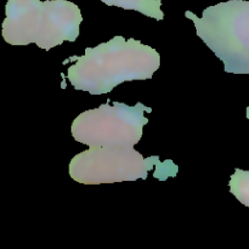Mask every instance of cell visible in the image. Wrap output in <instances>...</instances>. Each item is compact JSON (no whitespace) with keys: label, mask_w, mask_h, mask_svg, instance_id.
Returning <instances> with one entry per match:
<instances>
[{"label":"cell","mask_w":249,"mask_h":249,"mask_svg":"<svg viewBox=\"0 0 249 249\" xmlns=\"http://www.w3.org/2000/svg\"><path fill=\"white\" fill-rule=\"evenodd\" d=\"M67 70V78L75 90L91 95L109 94L124 82L151 79L160 66L157 50L135 39L116 36L95 48H85L83 56Z\"/></svg>","instance_id":"cell-1"},{"label":"cell","mask_w":249,"mask_h":249,"mask_svg":"<svg viewBox=\"0 0 249 249\" xmlns=\"http://www.w3.org/2000/svg\"><path fill=\"white\" fill-rule=\"evenodd\" d=\"M2 38L14 46L36 44L44 50L77 40L83 16L67 0H9L5 7Z\"/></svg>","instance_id":"cell-2"},{"label":"cell","mask_w":249,"mask_h":249,"mask_svg":"<svg viewBox=\"0 0 249 249\" xmlns=\"http://www.w3.org/2000/svg\"><path fill=\"white\" fill-rule=\"evenodd\" d=\"M197 36L231 74H249V1L229 0L203 10L202 17L186 11Z\"/></svg>","instance_id":"cell-3"},{"label":"cell","mask_w":249,"mask_h":249,"mask_svg":"<svg viewBox=\"0 0 249 249\" xmlns=\"http://www.w3.org/2000/svg\"><path fill=\"white\" fill-rule=\"evenodd\" d=\"M145 112L152 108L138 102L129 106L107 100L99 108L88 109L73 121L71 131L77 142L89 147H134L148 123Z\"/></svg>","instance_id":"cell-4"},{"label":"cell","mask_w":249,"mask_h":249,"mask_svg":"<svg viewBox=\"0 0 249 249\" xmlns=\"http://www.w3.org/2000/svg\"><path fill=\"white\" fill-rule=\"evenodd\" d=\"M156 167L178 174V165L170 160L160 163L158 156L145 158L134 147H89L72 158L68 174L84 185L146 180Z\"/></svg>","instance_id":"cell-5"},{"label":"cell","mask_w":249,"mask_h":249,"mask_svg":"<svg viewBox=\"0 0 249 249\" xmlns=\"http://www.w3.org/2000/svg\"><path fill=\"white\" fill-rule=\"evenodd\" d=\"M107 6H117L124 10H134L156 21L164 19V12L160 10L162 0H101Z\"/></svg>","instance_id":"cell-6"},{"label":"cell","mask_w":249,"mask_h":249,"mask_svg":"<svg viewBox=\"0 0 249 249\" xmlns=\"http://www.w3.org/2000/svg\"><path fill=\"white\" fill-rule=\"evenodd\" d=\"M230 192L243 206L249 208V170L236 168L229 181Z\"/></svg>","instance_id":"cell-7"},{"label":"cell","mask_w":249,"mask_h":249,"mask_svg":"<svg viewBox=\"0 0 249 249\" xmlns=\"http://www.w3.org/2000/svg\"><path fill=\"white\" fill-rule=\"evenodd\" d=\"M246 117L249 119V106L247 107V109H246Z\"/></svg>","instance_id":"cell-8"}]
</instances>
